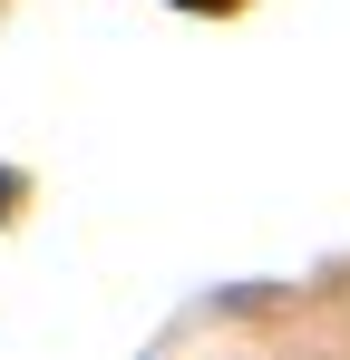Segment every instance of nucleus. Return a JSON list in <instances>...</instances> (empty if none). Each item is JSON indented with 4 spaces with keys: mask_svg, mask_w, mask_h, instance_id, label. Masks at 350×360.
Masks as SVG:
<instances>
[{
    "mask_svg": "<svg viewBox=\"0 0 350 360\" xmlns=\"http://www.w3.org/2000/svg\"><path fill=\"white\" fill-rule=\"evenodd\" d=\"M175 10H233V0H175Z\"/></svg>",
    "mask_w": 350,
    "mask_h": 360,
    "instance_id": "nucleus-1",
    "label": "nucleus"
},
{
    "mask_svg": "<svg viewBox=\"0 0 350 360\" xmlns=\"http://www.w3.org/2000/svg\"><path fill=\"white\" fill-rule=\"evenodd\" d=\"M10 195H20V185H10V176H0V205H10Z\"/></svg>",
    "mask_w": 350,
    "mask_h": 360,
    "instance_id": "nucleus-2",
    "label": "nucleus"
}]
</instances>
